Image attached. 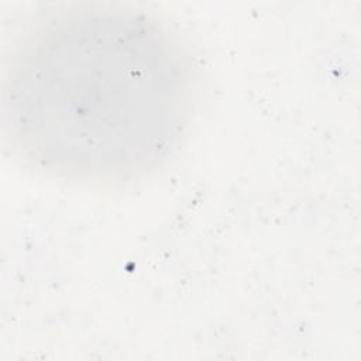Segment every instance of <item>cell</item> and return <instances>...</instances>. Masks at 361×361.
I'll list each match as a JSON object with an SVG mask.
<instances>
[{
	"mask_svg": "<svg viewBox=\"0 0 361 361\" xmlns=\"http://www.w3.org/2000/svg\"><path fill=\"white\" fill-rule=\"evenodd\" d=\"M3 89L18 158L56 179L117 185L158 169L180 147L196 73L178 35L152 14L75 4L23 31Z\"/></svg>",
	"mask_w": 361,
	"mask_h": 361,
	"instance_id": "cell-1",
	"label": "cell"
}]
</instances>
